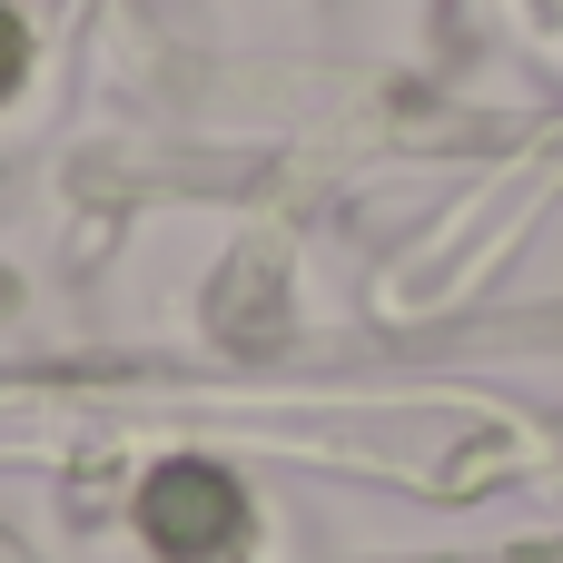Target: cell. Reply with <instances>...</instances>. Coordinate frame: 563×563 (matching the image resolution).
<instances>
[{
    "mask_svg": "<svg viewBox=\"0 0 563 563\" xmlns=\"http://www.w3.org/2000/svg\"><path fill=\"white\" fill-rule=\"evenodd\" d=\"M139 525L168 563H228L247 544V495L218 465H158L148 495H139Z\"/></svg>",
    "mask_w": 563,
    "mask_h": 563,
    "instance_id": "1",
    "label": "cell"
},
{
    "mask_svg": "<svg viewBox=\"0 0 563 563\" xmlns=\"http://www.w3.org/2000/svg\"><path fill=\"white\" fill-rule=\"evenodd\" d=\"M20 59H30V40H20V20L0 10V99H10V79H20Z\"/></svg>",
    "mask_w": 563,
    "mask_h": 563,
    "instance_id": "2",
    "label": "cell"
}]
</instances>
